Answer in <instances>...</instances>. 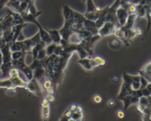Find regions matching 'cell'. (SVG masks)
Listing matches in <instances>:
<instances>
[{
    "mask_svg": "<svg viewBox=\"0 0 151 121\" xmlns=\"http://www.w3.org/2000/svg\"><path fill=\"white\" fill-rule=\"evenodd\" d=\"M29 52H24L22 57L16 60H12V65L13 67L16 68L17 69L23 72L24 75L26 77L27 81H31L33 78V70L29 67V66L26 64L25 63V58L27 53Z\"/></svg>",
    "mask_w": 151,
    "mask_h": 121,
    "instance_id": "1",
    "label": "cell"
},
{
    "mask_svg": "<svg viewBox=\"0 0 151 121\" xmlns=\"http://www.w3.org/2000/svg\"><path fill=\"white\" fill-rule=\"evenodd\" d=\"M101 38L102 37L99 34H96V35H93L89 37H87V38H83L80 44L86 50L88 55L91 57L93 55V53H93V47H94V44Z\"/></svg>",
    "mask_w": 151,
    "mask_h": 121,
    "instance_id": "2",
    "label": "cell"
},
{
    "mask_svg": "<svg viewBox=\"0 0 151 121\" xmlns=\"http://www.w3.org/2000/svg\"><path fill=\"white\" fill-rule=\"evenodd\" d=\"M119 27H120L119 25L113 23V22H106L104 24H103V26L99 29L98 34L102 38L103 37L109 36V35H114L115 31Z\"/></svg>",
    "mask_w": 151,
    "mask_h": 121,
    "instance_id": "3",
    "label": "cell"
},
{
    "mask_svg": "<svg viewBox=\"0 0 151 121\" xmlns=\"http://www.w3.org/2000/svg\"><path fill=\"white\" fill-rule=\"evenodd\" d=\"M9 78L12 81L13 86L16 88H17V87L25 88L27 86V81H25L20 78L19 69H17L16 68H12V69L10 72V75H9Z\"/></svg>",
    "mask_w": 151,
    "mask_h": 121,
    "instance_id": "4",
    "label": "cell"
},
{
    "mask_svg": "<svg viewBox=\"0 0 151 121\" xmlns=\"http://www.w3.org/2000/svg\"><path fill=\"white\" fill-rule=\"evenodd\" d=\"M25 89L28 90L29 92L34 93L38 96H41L42 94V89H41V84L34 78L31 81H27Z\"/></svg>",
    "mask_w": 151,
    "mask_h": 121,
    "instance_id": "5",
    "label": "cell"
},
{
    "mask_svg": "<svg viewBox=\"0 0 151 121\" xmlns=\"http://www.w3.org/2000/svg\"><path fill=\"white\" fill-rule=\"evenodd\" d=\"M0 50L2 55V63H7V62L11 61L12 51L10 50V43L1 42L0 44Z\"/></svg>",
    "mask_w": 151,
    "mask_h": 121,
    "instance_id": "6",
    "label": "cell"
},
{
    "mask_svg": "<svg viewBox=\"0 0 151 121\" xmlns=\"http://www.w3.org/2000/svg\"><path fill=\"white\" fill-rule=\"evenodd\" d=\"M72 24V23L69 22L68 21L65 20L63 27L59 30V32H60L62 39L65 40V41H69V38H70V37L75 33V32L72 31V28H71Z\"/></svg>",
    "mask_w": 151,
    "mask_h": 121,
    "instance_id": "7",
    "label": "cell"
},
{
    "mask_svg": "<svg viewBox=\"0 0 151 121\" xmlns=\"http://www.w3.org/2000/svg\"><path fill=\"white\" fill-rule=\"evenodd\" d=\"M134 91H135V90H134L131 88V84H127V83L124 82L123 81L122 84V87H121L120 91H119V94H118L117 96V98L121 100L122 98L127 97V96H130L134 94Z\"/></svg>",
    "mask_w": 151,
    "mask_h": 121,
    "instance_id": "8",
    "label": "cell"
},
{
    "mask_svg": "<svg viewBox=\"0 0 151 121\" xmlns=\"http://www.w3.org/2000/svg\"><path fill=\"white\" fill-rule=\"evenodd\" d=\"M116 14L117 20L118 22H119L120 26H123L125 24V22H126L128 17V15H129L128 10H126V9L124 8V7L119 6V7H118L117 10H116Z\"/></svg>",
    "mask_w": 151,
    "mask_h": 121,
    "instance_id": "9",
    "label": "cell"
},
{
    "mask_svg": "<svg viewBox=\"0 0 151 121\" xmlns=\"http://www.w3.org/2000/svg\"><path fill=\"white\" fill-rule=\"evenodd\" d=\"M34 24H35L38 27V32H39V34H40L41 39L44 42H45V44H47H47H50V43L52 42V41L51 38H50V35H49L48 32L46 30L45 28L41 26L39 23H38V21H36V22H35Z\"/></svg>",
    "mask_w": 151,
    "mask_h": 121,
    "instance_id": "10",
    "label": "cell"
},
{
    "mask_svg": "<svg viewBox=\"0 0 151 121\" xmlns=\"http://www.w3.org/2000/svg\"><path fill=\"white\" fill-rule=\"evenodd\" d=\"M83 27L84 29L91 32L92 35L98 34L99 30L96 27L95 22H94V21H91L89 19H85L83 21Z\"/></svg>",
    "mask_w": 151,
    "mask_h": 121,
    "instance_id": "11",
    "label": "cell"
},
{
    "mask_svg": "<svg viewBox=\"0 0 151 121\" xmlns=\"http://www.w3.org/2000/svg\"><path fill=\"white\" fill-rule=\"evenodd\" d=\"M33 78H35L42 85L44 81L47 78L45 69L44 67H40L33 70Z\"/></svg>",
    "mask_w": 151,
    "mask_h": 121,
    "instance_id": "12",
    "label": "cell"
},
{
    "mask_svg": "<svg viewBox=\"0 0 151 121\" xmlns=\"http://www.w3.org/2000/svg\"><path fill=\"white\" fill-rule=\"evenodd\" d=\"M62 7H63V16H64L65 20L74 23L75 22V21H74V11L75 10H72L67 4H63Z\"/></svg>",
    "mask_w": 151,
    "mask_h": 121,
    "instance_id": "13",
    "label": "cell"
},
{
    "mask_svg": "<svg viewBox=\"0 0 151 121\" xmlns=\"http://www.w3.org/2000/svg\"><path fill=\"white\" fill-rule=\"evenodd\" d=\"M78 63L79 64H81L87 71H91V69H93L94 68L92 64L91 56H88V57H86L84 58H80L78 60Z\"/></svg>",
    "mask_w": 151,
    "mask_h": 121,
    "instance_id": "14",
    "label": "cell"
},
{
    "mask_svg": "<svg viewBox=\"0 0 151 121\" xmlns=\"http://www.w3.org/2000/svg\"><path fill=\"white\" fill-rule=\"evenodd\" d=\"M46 30L48 32L49 35H50V38H51L52 41L53 43H55V44H60V41H61V36H60V34L59 32V30H50L45 28Z\"/></svg>",
    "mask_w": 151,
    "mask_h": 121,
    "instance_id": "15",
    "label": "cell"
},
{
    "mask_svg": "<svg viewBox=\"0 0 151 121\" xmlns=\"http://www.w3.org/2000/svg\"><path fill=\"white\" fill-rule=\"evenodd\" d=\"M13 68V65H12V60L7 63H2L1 66V72L2 73L1 76L3 78H9V75H10V70Z\"/></svg>",
    "mask_w": 151,
    "mask_h": 121,
    "instance_id": "16",
    "label": "cell"
},
{
    "mask_svg": "<svg viewBox=\"0 0 151 121\" xmlns=\"http://www.w3.org/2000/svg\"><path fill=\"white\" fill-rule=\"evenodd\" d=\"M7 13H10L12 17H13V25L19 24H22L24 22L21 13H18V12L13 11V10H7Z\"/></svg>",
    "mask_w": 151,
    "mask_h": 121,
    "instance_id": "17",
    "label": "cell"
},
{
    "mask_svg": "<svg viewBox=\"0 0 151 121\" xmlns=\"http://www.w3.org/2000/svg\"><path fill=\"white\" fill-rule=\"evenodd\" d=\"M46 46H47V44H45V42H44V41L41 40V41H39L38 44H36L33 47H32V50H31V53H32V54L33 59L37 58V55H38V52L41 50H42L43 48H45Z\"/></svg>",
    "mask_w": 151,
    "mask_h": 121,
    "instance_id": "18",
    "label": "cell"
},
{
    "mask_svg": "<svg viewBox=\"0 0 151 121\" xmlns=\"http://www.w3.org/2000/svg\"><path fill=\"white\" fill-rule=\"evenodd\" d=\"M140 75L144 76L146 79H148L151 77V61L145 65L141 70L139 71Z\"/></svg>",
    "mask_w": 151,
    "mask_h": 121,
    "instance_id": "19",
    "label": "cell"
},
{
    "mask_svg": "<svg viewBox=\"0 0 151 121\" xmlns=\"http://www.w3.org/2000/svg\"><path fill=\"white\" fill-rule=\"evenodd\" d=\"M0 88L3 89H16V87L13 86V83L10 81V79L9 78H5V79L0 80Z\"/></svg>",
    "mask_w": 151,
    "mask_h": 121,
    "instance_id": "20",
    "label": "cell"
},
{
    "mask_svg": "<svg viewBox=\"0 0 151 121\" xmlns=\"http://www.w3.org/2000/svg\"><path fill=\"white\" fill-rule=\"evenodd\" d=\"M86 12H97L100 10V7L94 4L93 0H86Z\"/></svg>",
    "mask_w": 151,
    "mask_h": 121,
    "instance_id": "21",
    "label": "cell"
},
{
    "mask_svg": "<svg viewBox=\"0 0 151 121\" xmlns=\"http://www.w3.org/2000/svg\"><path fill=\"white\" fill-rule=\"evenodd\" d=\"M136 13H137L138 19L145 17L146 16L145 8L144 6H143L142 4H140V3L139 4H137V12H136Z\"/></svg>",
    "mask_w": 151,
    "mask_h": 121,
    "instance_id": "22",
    "label": "cell"
},
{
    "mask_svg": "<svg viewBox=\"0 0 151 121\" xmlns=\"http://www.w3.org/2000/svg\"><path fill=\"white\" fill-rule=\"evenodd\" d=\"M91 61H92V64L94 68L97 67V66H102L106 63L104 59L102 58L101 57L91 58Z\"/></svg>",
    "mask_w": 151,
    "mask_h": 121,
    "instance_id": "23",
    "label": "cell"
},
{
    "mask_svg": "<svg viewBox=\"0 0 151 121\" xmlns=\"http://www.w3.org/2000/svg\"><path fill=\"white\" fill-rule=\"evenodd\" d=\"M56 46H57V44L53 42L50 43V44H47V45L46 46L45 49H46V53H47V56L54 54V52H55V50Z\"/></svg>",
    "mask_w": 151,
    "mask_h": 121,
    "instance_id": "24",
    "label": "cell"
},
{
    "mask_svg": "<svg viewBox=\"0 0 151 121\" xmlns=\"http://www.w3.org/2000/svg\"><path fill=\"white\" fill-rule=\"evenodd\" d=\"M84 16H85L86 19H89L91 21H94L95 22L97 19H98V14H97V12H86L85 13H83Z\"/></svg>",
    "mask_w": 151,
    "mask_h": 121,
    "instance_id": "25",
    "label": "cell"
},
{
    "mask_svg": "<svg viewBox=\"0 0 151 121\" xmlns=\"http://www.w3.org/2000/svg\"><path fill=\"white\" fill-rule=\"evenodd\" d=\"M72 111V110H71ZM83 113L82 112H77V111H72L70 116V120H80L82 119Z\"/></svg>",
    "mask_w": 151,
    "mask_h": 121,
    "instance_id": "26",
    "label": "cell"
},
{
    "mask_svg": "<svg viewBox=\"0 0 151 121\" xmlns=\"http://www.w3.org/2000/svg\"><path fill=\"white\" fill-rule=\"evenodd\" d=\"M29 67H30L32 70H34V69H38V68L43 67V66H42V63H41V60H38V59H37V58H35V59H33V61H32V63L29 65Z\"/></svg>",
    "mask_w": 151,
    "mask_h": 121,
    "instance_id": "27",
    "label": "cell"
},
{
    "mask_svg": "<svg viewBox=\"0 0 151 121\" xmlns=\"http://www.w3.org/2000/svg\"><path fill=\"white\" fill-rule=\"evenodd\" d=\"M50 117V106H42V117L44 120H48Z\"/></svg>",
    "mask_w": 151,
    "mask_h": 121,
    "instance_id": "28",
    "label": "cell"
},
{
    "mask_svg": "<svg viewBox=\"0 0 151 121\" xmlns=\"http://www.w3.org/2000/svg\"><path fill=\"white\" fill-rule=\"evenodd\" d=\"M63 53V46H62L60 44H57V46H56V47H55V50L54 54H55L56 55H58V56H60Z\"/></svg>",
    "mask_w": 151,
    "mask_h": 121,
    "instance_id": "29",
    "label": "cell"
},
{
    "mask_svg": "<svg viewBox=\"0 0 151 121\" xmlns=\"http://www.w3.org/2000/svg\"><path fill=\"white\" fill-rule=\"evenodd\" d=\"M24 52L22 51H13L11 53V57L12 60H16V59H19L22 57V54H23Z\"/></svg>",
    "mask_w": 151,
    "mask_h": 121,
    "instance_id": "30",
    "label": "cell"
},
{
    "mask_svg": "<svg viewBox=\"0 0 151 121\" xmlns=\"http://www.w3.org/2000/svg\"><path fill=\"white\" fill-rule=\"evenodd\" d=\"M47 53H46V49L43 48L42 50H40L38 53V55H37V59L38 60H43L44 58H45L47 57Z\"/></svg>",
    "mask_w": 151,
    "mask_h": 121,
    "instance_id": "31",
    "label": "cell"
},
{
    "mask_svg": "<svg viewBox=\"0 0 151 121\" xmlns=\"http://www.w3.org/2000/svg\"><path fill=\"white\" fill-rule=\"evenodd\" d=\"M148 83V81L144 76L141 75V77H140V89H144L147 87Z\"/></svg>",
    "mask_w": 151,
    "mask_h": 121,
    "instance_id": "32",
    "label": "cell"
},
{
    "mask_svg": "<svg viewBox=\"0 0 151 121\" xmlns=\"http://www.w3.org/2000/svg\"><path fill=\"white\" fill-rule=\"evenodd\" d=\"M142 89V96H145V97H148V96L151 95L150 92L149 91V90L147 89V87L144 89Z\"/></svg>",
    "mask_w": 151,
    "mask_h": 121,
    "instance_id": "33",
    "label": "cell"
},
{
    "mask_svg": "<svg viewBox=\"0 0 151 121\" xmlns=\"http://www.w3.org/2000/svg\"><path fill=\"white\" fill-rule=\"evenodd\" d=\"M46 99H47V100H48L50 103H51V102H52L53 100H54L55 97H54V96H53V94H50V93H47V97H46Z\"/></svg>",
    "mask_w": 151,
    "mask_h": 121,
    "instance_id": "34",
    "label": "cell"
},
{
    "mask_svg": "<svg viewBox=\"0 0 151 121\" xmlns=\"http://www.w3.org/2000/svg\"><path fill=\"white\" fill-rule=\"evenodd\" d=\"M94 102H96V103H100L102 100V98L100 96L97 95L94 97Z\"/></svg>",
    "mask_w": 151,
    "mask_h": 121,
    "instance_id": "35",
    "label": "cell"
},
{
    "mask_svg": "<svg viewBox=\"0 0 151 121\" xmlns=\"http://www.w3.org/2000/svg\"><path fill=\"white\" fill-rule=\"evenodd\" d=\"M24 39H25L24 36V35L22 34V32H21V33L19 35V36H18V38L16 41H23Z\"/></svg>",
    "mask_w": 151,
    "mask_h": 121,
    "instance_id": "36",
    "label": "cell"
},
{
    "mask_svg": "<svg viewBox=\"0 0 151 121\" xmlns=\"http://www.w3.org/2000/svg\"><path fill=\"white\" fill-rule=\"evenodd\" d=\"M134 30H135V32H136V34H137V35H141L142 34V30H141L139 29V28H137V29H135Z\"/></svg>",
    "mask_w": 151,
    "mask_h": 121,
    "instance_id": "37",
    "label": "cell"
},
{
    "mask_svg": "<svg viewBox=\"0 0 151 121\" xmlns=\"http://www.w3.org/2000/svg\"><path fill=\"white\" fill-rule=\"evenodd\" d=\"M118 116L120 118L124 117V113L122 112V111H119V112H118Z\"/></svg>",
    "mask_w": 151,
    "mask_h": 121,
    "instance_id": "38",
    "label": "cell"
},
{
    "mask_svg": "<svg viewBox=\"0 0 151 121\" xmlns=\"http://www.w3.org/2000/svg\"><path fill=\"white\" fill-rule=\"evenodd\" d=\"M147 89L149 90V91H150V94H151V82L148 83V84H147Z\"/></svg>",
    "mask_w": 151,
    "mask_h": 121,
    "instance_id": "39",
    "label": "cell"
},
{
    "mask_svg": "<svg viewBox=\"0 0 151 121\" xmlns=\"http://www.w3.org/2000/svg\"><path fill=\"white\" fill-rule=\"evenodd\" d=\"M26 1L29 3V2H30V1H34V2H35V0H26Z\"/></svg>",
    "mask_w": 151,
    "mask_h": 121,
    "instance_id": "40",
    "label": "cell"
},
{
    "mask_svg": "<svg viewBox=\"0 0 151 121\" xmlns=\"http://www.w3.org/2000/svg\"><path fill=\"white\" fill-rule=\"evenodd\" d=\"M150 18H151V10H150Z\"/></svg>",
    "mask_w": 151,
    "mask_h": 121,
    "instance_id": "41",
    "label": "cell"
},
{
    "mask_svg": "<svg viewBox=\"0 0 151 121\" xmlns=\"http://www.w3.org/2000/svg\"><path fill=\"white\" fill-rule=\"evenodd\" d=\"M0 20H1V18H0Z\"/></svg>",
    "mask_w": 151,
    "mask_h": 121,
    "instance_id": "42",
    "label": "cell"
}]
</instances>
